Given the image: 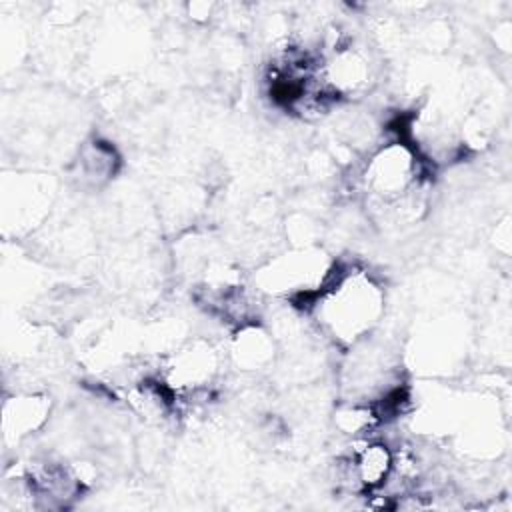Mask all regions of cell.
Here are the masks:
<instances>
[{
    "instance_id": "cell-3",
    "label": "cell",
    "mask_w": 512,
    "mask_h": 512,
    "mask_svg": "<svg viewBox=\"0 0 512 512\" xmlns=\"http://www.w3.org/2000/svg\"><path fill=\"white\" fill-rule=\"evenodd\" d=\"M332 270L334 266L326 262L320 250L300 248L266 262L254 280L266 292L308 300L322 288Z\"/></svg>"
},
{
    "instance_id": "cell-2",
    "label": "cell",
    "mask_w": 512,
    "mask_h": 512,
    "mask_svg": "<svg viewBox=\"0 0 512 512\" xmlns=\"http://www.w3.org/2000/svg\"><path fill=\"white\" fill-rule=\"evenodd\" d=\"M368 204L384 220H416L422 204V160L406 142H388L372 152L360 174Z\"/></svg>"
},
{
    "instance_id": "cell-6",
    "label": "cell",
    "mask_w": 512,
    "mask_h": 512,
    "mask_svg": "<svg viewBox=\"0 0 512 512\" xmlns=\"http://www.w3.org/2000/svg\"><path fill=\"white\" fill-rule=\"evenodd\" d=\"M50 414V398L38 392L14 394L2 406V434L6 444H16L44 426Z\"/></svg>"
},
{
    "instance_id": "cell-5",
    "label": "cell",
    "mask_w": 512,
    "mask_h": 512,
    "mask_svg": "<svg viewBox=\"0 0 512 512\" xmlns=\"http://www.w3.org/2000/svg\"><path fill=\"white\" fill-rule=\"evenodd\" d=\"M396 452L382 440L360 438L342 458V484L352 492H376L390 482Z\"/></svg>"
},
{
    "instance_id": "cell-7",
    "label": "cell",
    "mask_w": 512,
    "mask_h": 512,
    "mask_svg": "<svg viewBox=\"0 0 512 512\" xmlns=\"http://www.w3.org/2000/svg\"><path fill=\"white\" fill-rule=\"evenodd\" d=\"M232 356L242 370H262L274 360V342L264 330L246 324L238 330Z\"/></svg>"
},
{
    "instance_id": "cell-8",
    "label": "cell",
    "mask_w": 512,
    "mask_h": 512,
    "mask_svg": "<svg viewBox=\"0 0 512 512\" xmlns=\"http://www.w3.org/2000/svg\"><path fill=\"white\" fill-rule=\"evenodd\" d=\"M116 164H118V156L114 148L108 146V142L92 140L80 150V156L76 160L78 178L84 184L98 186L110 180V176H114Z\"/></svg>"
},
{
    "instance_id": "cell-1",
    "label": "cell",
    "mask_w": 512,
    "mask_h": 512,
    "mask_svg": "<svg viewBox=\"0 0 512 512\" xmlns=\"http://www.w3.org/2000/svg\"><path fill=\"white\" fill-rule=\"evenodd\" d=\"M310 304L326 336L340 346H358L378 326L386 296L370 272L350 266L334 268Z\"/></svg>"
},
{
    "instance_id": "cell-4",
    "label": "cell",
    "mask_w": 512,
    "mask_h": 512,
    "mask_svg": "<svg viewBox=\"0 0 512 512\" xmlns=\"http://www.w3.org/2000/svg\"><path fill=\"white\" fill-rule=\"evenodd\" d=\"M220 352L204 338H196L172 352L162 368L160 382L174 398L206 392L220 372Z\"/></svg>"
}]
</instances>
